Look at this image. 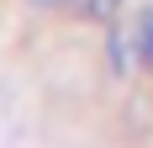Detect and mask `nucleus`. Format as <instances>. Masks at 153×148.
<instances>
[{"label":"nucleus","instance_id":"1","mask_svg":"<svg viewBox=\"0 0 153 148\" xmlns=\"http://www.w3.org/2000/svg\"><path fill=\"white\" fill-rule=\"evenodd\" d=\"M137 53H143V58L153 64V11H148V16L137 21Z\"/></svg>","mask_w":153,"mask_h":148},{"label":"nucleus","instance_id":"2","mask_svg":"<svg viewBox=\"0 0 153 148\" xmlns=\"http://www.w3.org/2000/svg\"><path fill=\"white\" fill-rule=\"evenodd\" d=\"M42 5H85V0H42Z\"/></svg>","mask_w":153,"mask_h":148}]
</instances>
